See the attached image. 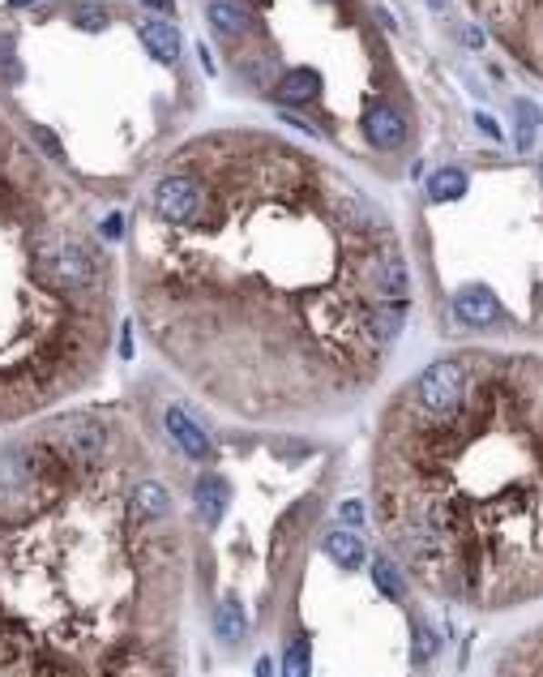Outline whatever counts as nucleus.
<instances>
[{
  "label": "nucleus",
  "instance_id": "obj_9",
  "mask_svg": "<svg viewBox=\"0 0 543 677\" xmlns=\"http://www.w3.org/2000/svg\"><path fill=\"white\" fill-rule=\"evenodd\" d=\"M364 133H368L373 146L394 151V146H403L406 141V120L394 103H376V108H368V116H364Z\"/></svg>",
  "mask_w": 543,
  "mask_h": 677
},
{
  "label": "nucleus",
  "instance_id": "obj_15",
  "mask_svg": "<svg viewBox=\"0 0 543 677\" xmlns=\"http://www.w3.org/2000/svg\"><path fill=\"white\" fill-rule=\"evenodd\" d=\"M466 172L462 168H441V172H432V181H428V198L432 202H458L462 193H466Z\"/></svg>",
  "mask_w": 543,
  "mask_h": 677
},
{
  "label": "nucleus",
  "instance_id": "obj_28",
  "mask_svg": "<svg viewBox=\"0 0 543 677\" xmlns=\"http://www.w3.org/2000/svg\"><path fill=\"white\" fill-rule=\"evenodd\" d=\"M466 43H471V47H484V30H479V26H466Z\"/></svg>",
  "mask_w": 543,
  "mask_h": 677
},
{
  "label": "nucleus",
  "instance_id": "obj_13",
  "mask_svg": "<svg viewBox=\"0 0 543 677\" xmlns=\"http://www.w3.org/2000/svg\"><path fill=\"white\" fill-rule=\"evenodd\" d=\"M138 35H141V43H146V52H150L154 60L176 65V57H180V30L176 26H168V22H141Z\"/></svg>",
  "mask_w": 543,
  "mask_h": 677
},
{
  "label": "nucleus",
  "instance_id": "obj_17",
  "mask_svg": "<svg viewBox=\"0 0 543 677\" xmlns=\"http://www.w3.org/2000/svg\"><path fill=\"white\" fill-rule=\"evenodd\" d=\"M244 635H249V626H244V609H240L236 596H227L223 605H219V639H223L227 648H236Z\"/></svg>",
  "mask_w": 543,
  "mask_h": 677
},
{
  "label": "nucleus",
  "instance_id": "obj_16",
  "mask_svg": "<svg viewBox=\"0 0 543 677\" xmlns=\"http://www.w3.org/2000/svg\"><path fill=\"white\" fill-rule=\"evenodd\" d=\"M514 120H517V151H530L535 146V133L543 125V112L535 99H514Z\"/></svg>",
  "mask_w": 543,
  "mask_h": 677
},
{
  "label": "nucleus",
  "instance_id": "obj_24",
  "mask_svg": "<svg viewBox=\"0 0 543 677\" xmlns=\"http://www.w3.org/2000/svg\"><path fill=\"white\" fill-rule=\"evenodd\" d=\"M120 232H125V219H120V214H108V219H103V236L120 240Z\"/></svg>",
  "mask_w": 543,
  "mask_h": 677
},
{
  "label": "nucleus",
  "instance_id": "obj_11",
  "mask_svg": "<svg viewBox=\"0 0 543 677\" xmlns=\"http://www.w3.org/2000/svg\"><path fill=\"white\" fill-rule=\"evenodd\" d=\"M193 502H197V515H201V523L206 527H214V523H223L227 515V502H231V489H227L223 476H201L193 489Z\"/></svg>",
  "mask_w": 543,
  "mask_h": 677
},
{
  "label": "nucleus",
  "instance_id": "obj_2",
  "mask_svg": "<svg viewBox=\"0 0 543 677\" xmlns=\"http://www.w3.org/2000/svg\"><path fill=\"white\" fill-rule=\"evenodd\" d=\"M373 476L385 536L436 596L505 609L543 592V360L471 356L454 411L403 391Z\"/></svg>",
  "mask_w": 543,
  "mask_h": 677
},
{
  "label": "nucleus",
  "instance_id": "obj_25",
  "mask_svg": "<svg viewBox=\"0 0 543 677\" xmlns=\"http://www.w3.org/2000/svg\"><path fill=\"white\" fill-rule=\"evenodd\" d=\"M509 661H514V656H509ZM522 664H530V669H543V651H517L514 669H522Z\"/></svg>",
  "mask_w": 543,
  "mask_h": 677
},
{
  "label": "nucleus",
  "instance_id": "obj_14",
  "mask_svg": "<svg viewBox=\"0 0 543 677\" xmlns=\"http://www.w3.org/2000/svg\"><path fill=\"white\" fill-rule=\"evenodd\" d=\"M325 557H334L343 570H355V566H364L368 553H364V540L355 536V532H343V527H338V532L325 536Z\"/></svg>",
  "mask_w": 543,
  "mask_h": 677
},
{
  "label": "nucleus",
  "instance_id": "obj_21",
  "mask_svg": "<svg viewBox=\"0 0 543 677\" xmlns=\"http://www.w3.org/2000/svg\"><path fill=\"white\" fill-rule=\"evenodd\" d=\"M432 651H436V639H432V630L428 626H424V621H415V656H411V661H428Z\"/></svg>",
  "mask_w": 543,
  "mask_h": 677
},
{
  "label": "nucleus",
  "instance_id": "obj_1",
  "mask_svg": "<svg viewBox=\"0 0 543 677\" xmlns=\"http://www.w3.org/2000/svg\"><path fill=\"white\" fill-rule=\"evenodd\" d=\"M133 270L163 356L249 416L360 395L411 309V270L381 211L282 141L201 181L193 224L150 214Z\"/></svg>",
  "mask_w": 543,
  "mask_h": 677
},
{
  "label": "nucleus",
  "instance_id": "obj_3",
  "mask_svg": "<svg viewBox=\"0 0 543 677\" xmlns=\"http://www.w3.org/2000/svg\"><path fill=\"white\" fill-rule=\"evenodd\" d=\"M466 386H471V356H449L424 369L406 395L428 411H454L466 399Z\"/></svg>",
  "mask_w": 543,
  "mask_h": 677
},
{
  "label": "nucleus",
  "instance_id": "obj_6",
  "mask_svg": "<svg viewBox=\"0 0 543 677\" xmlns=\"http://www.w3.org/2000/svg\"><path fill=\"white\" fill-rule=\"evenodd\" d=\"M454 318L462 326H497L505 318V309H501V300L492 297V287L471 283V287H462L458 297H454Z\"/></svg>",
  "mask_w": 543,
  "mask_h": 677
},
{
  "label": "nucleus",
  "instance_id": "obj_26",
  "mask_svg": "<svg viewBox=\"0 0 543 677\" xmlns=\"http://www.w3.org/2000/svg\"><path fill=\"white\" fill-rule=\"evenodd\" d=\"M475 125L484 129L487 138H501V129H497V120H492V116H484V112H475Z\"/></svg>",
  "mask_w": 543,
  "mask_h": 677
},
{
  "label": "nucleus",
  "instance_id": "obj_10",
  "mask_svg": "<svg viewBox=\"0 0 543 677\" xmlns=\"http://www.w3.org/2000/svg\"><path fill=\"white\" fill-rule=\"evenodd\" d=\"M206 17L214 26V35H223L231 43H240L252 30V14L244 0H206Z\"/></svg>",
  "mask_w": 543,
  "mask_h": 677
},
{
  "label": "nucleus",
  "instance_id": "obj_5",
  "mask_svg": "<svg viewBox=\"0 0 543 677\" xmlns=\"http://www.w3.org/2000/svg\"><path fill=\"white\" fill-rule=\"evenodd\" d=\"M56 438L69 446L82 463H103L108 451H112V429L95 416H69V421L56 424Z\"/></svg>",
  "mask_w": 543,
  "mask_h": 677
},
{
  "label": "nucleus",
  "instance_id": "obj_23",
  "mask_svg": "<svg viewBox=\"0 0 543 677\" xmlns=\"http://www.w3.org/2000/svg\"><path fill=\"white\" fill-rule=\"evenodd\" d=\"M338 515H343V523H347V527H360V523H364V506H360V502H343V510H338Z\"/></svg>",
  "mask_w": 543,
  "mask_h": 677
},
{
  "label": "nucleus",
  "instance_id": "obj_18",
  "mask_svg": "<svg viewBox=\"0 0 543 677\" xmlns=\"http://www.w3.org/2000/svg\"><path fill=\"white\" fill-rule=\"evenodd\" d=\"M373 583H376V592H385L390 600H403V596H406V578H403V570H398L390 557H376V562H373Z\"/></svg>",
  "mask_w": 543,
  "mask_h": 677
},
{
  "label": "nucleus",
  "instance_id": "obj_31",
  "mask_svg": "<svg viewBox=\"0 0 543 677\" xmlns=\"http://www.w3.org/2000/svg\"><path fill=\"white\" fill-rule=\"evenodd\" d=\"M428 5H432V9H446V0H428Z\"/></svg>",
  "mask_w": 543,
  "mask_h": 677
},
{
  "label": "nucleus",
  "instance_id": "obj_22",
  "mask_svg": "<svg viewBox=\"0 0 543 677\" xmlns=\"http://www.w3.org/2000/svg\"><path fill=\"white\" fill-rule=\"evenodd\" d=\"M30 133H35V141H39V146H43V151H47V155H52V159H60V138H56V133H52V129L30 125Z\"/></svg>",
  "mask_w": 543,
  "mask_h": 677
},
{
  "label": "nucleus",
  "instance_id": "obj_30",
  "mask_svg": "<svg viewBox=\"0 0 543 677\" xmlns=\"http://www.w3.org/2000/svg\"><path fill=\"white\" fill-rule=\"evenodd\" d=\"M26 5H39V0H9V9H26Z\"/></svg>",
  "mask_w": 543,
  "mask_h": 677
},
{
  "label": "nucleus",
  "instance_id": "obj_19",
  "mask_svg": "<svg viewBox=\"0 0 543 677\" xmlns=\"http://www.w3.org/2000/svg\"><path fill=\"white\" fill-rule=\"evenodd\" d=\"M292 677H304L308 673V639H295L292 648H287V664H282Z\"/></svg>",
  "mask_w": 543,
  "mask_h": 677
},
{
  "label": "nucleus",
  "instance_id": "obj_4",
  "mask_svg": "<svg viewBox=\"0 0 543 677\" xmlns=\"http://www.w3.org/2000/svg\"><path fill=\"white\" fill-rule=\"evenodd\" d=\"M150 214L163 224H193L201 214V181L197 172H168L154 184L150 193Z\"/></svg>",
  "mask_w": 543,
  "mask_h": 677
},
{
  "label": "nucleus",
  "instance_id": "obj_29",
  "mask_svg": "<svg viewBox=\"0 0 543 677\" xmlns=\"http://www.w3.org/2000/svg\"><path fill=\"white\" fill-rule=\"evenodd\" d=\"M257 673H274V661H270V656H261V661H257Z\"/></svg>",
  "mask_w": 543,
  "mask_h": 677
},
{
  "label": "nucleus",
  "instance_id": "obj_20",
  "mask_svg": "<svg viewBox=\"0 0 543 677\" xmlns=\"http://www.w3.org/2000/svg\"><path fill=\"white\" fill-rule=\"evenodd\" d=\"M73 22H77V26H82V30H103V26H108V14H103L98 5H82Z\"/></svg>",
  "mask_w": 543,
  "mask_h": 677
},
{
  "label": "nucleus",
  "instance_id": "obj_8",
  "mask_svg": "<svg viewBox=\"0 0 543 677\" xmlns=\"http://www.w3.org/2000/svg\"><path fill=\"white\" fill-rule=\"evenodd\" d=\"M128 510L141 523H168L176 506H171L168 484H159V480H133L128 484Z\"/></svg>",
  "mask_w": 543,
  "mask_h": 677
},
{
  "label": "nucleus",
  "instance_id": "obj_7",
  "mask_svg": "<svg viewBox=\"0 0 543 677\" xmlns=\"http://www.w3.org/2000/svg\"><path fill=\"white\" fill-rule=\"evenodd\" d=\"M163 424H168L171 442L180 446L184 459H197V463H206V459H214V442L206 438V429H201V424H197L184 408H168Z\"/></svg>",
  "mask_w": 543,
  "mask_h": 677
},
{
  "label": "nucleus",
  "instance_id": "obj_27",
  "mask_svg": "<svg viewBox=\"0 0 543 677\" xmlns=\"http://www.w3.org/2000/svg\"><path fill=\"white\" fill-rule=\"evenodd\" d=\"M146 9H154V14H171L176 9V0H141Z\"/></svg>",
  "mask_w": 543,
  "mask_h": 677
},
{
  "label": "nucleus",
  "instance_id": "obj_12",
  "mask_svg": "<svg viewBox=\"0 0 543 677\" xmlns=\"http://www.w3.org/2000/svg\"><path fill=\"white\" fill-rule=\"evenodd\" d=\"M317 90H321L317 73H312V69H292V73H282L279 82H274V99H279L282 108H300V103L317 99Z\"/></svg>",
  "mask_w": 543,
  "mask_h": 677
}]
</instances>
